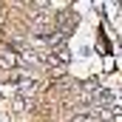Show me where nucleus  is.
Wrapping results in <instances>:
<instances>
[{
    "label": "nucleus",
    "instance_id": "3",
    "mask_svg": "<svg viewBox=\"0 0 122 122\" xmlns=\"http://www.w3.org/2000/svg\"><path fill=\"white\" fill-rule=\"evenodd\" d=\"M71 122H94V117H88V114H80V117H74Z\"/></svg>",
    "mask_w": 122,
    "mask_h": 122
},
{
    "label": "nucleus",
    "instance_id": "2",
    "mask_svg": "<svg viewBox=\"0 0 122 122\" xmlns=\"http://www.w3.org/2000/svg\"><path fill=\"white\" fill-rule=\"evenodd\" d=\"M51 26H54V14H48V11H46V14H37V17H34V31H37V34L48 31Z\"/></svg>",
    "mask_w": 122,
    "mask_h": 122
},
{
    "label": "nucleus",
    "instance_id": "1",
    "mask_svg": "<svg viewBox=\"0 0 122 122\" xmlns=\"http://www.w3.org/2000/svg\"><path fill=\"white\" fill-rule=\"evenodd\" d=\"M20 65V54L11 51V48H3L0 51V68H17Z\"/></svg>",
    "mask_w": 122,
    "mask_h": 122
}]
</instances>
